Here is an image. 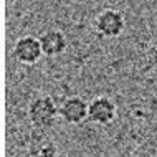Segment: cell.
<instances>
[{
    "instance_id": "cell-2",
    "label": "cell",
    "mask_w": 157,
    "mask_h": 157,
    "mask_svg": "<svg viewBox=\"0 0 157 157\" xmlns=\"http://www.w3.org/2000/svg\"><path fill=\"white\" fill-rule=\"evenodd\" d=\"M94 28L98 35L103 38H116L119 36L126 28V18L119 10L106 8L96 17Z\"/></svg>"
},
{
    "instance_id": "cell-4",
    "label": "cell",
    "mask_w": 157,
    "mask_h": 157,
    "mask_svg": "<svg viewBox=\"0 0 157 157\" xmlns=\"http://www.w3.org/2000/svg\"><path fill=\"white\" fill-rule=\"evenodd\" d=\"M117 108L114 101L108 96H98L90 101V111H88V121L98 126H108L116 119Z\"/></svg>"
},
{
    "instance_id": "cell-1",
    "label": "cell",
    "mask_w": 157,
    "mask_h": 157,
    "mask_svg": "<svg viewBox=\"0 0 157 157\" xmlns=\"http://www.w3.org/2000/svg\"><path fill=\"white\" fill-rule=\"evenodd\" d=\"M27 116L32 127L38 131H48L60 117V106L50 96H38L28 104Z\"/></svg>"
},
{
    "instance_id": "cell-7",
    "label": "cell",
    "mask_w": 157,
    "mask_h": 157,
    "mask_svg": "<svg viewBox=\"0 0 157 157\" xmlns=\"http://www.w3.org/2000/svg\"><path fill=\"white\" fill-rule=\"evenodd\" d=\"M32 157H60V151H58V147L53 142L45 141L40 146H36V149L32 154Z\"/></svg>"
},
{
    "instance_id": "cell-6",
    "label": "cell",
    "mask_w": 157,
    "mask_h": 157,
    "mask_svg": "<svg viewBox=\"0 0 157 157\" xmlns=\"http://www.w3.org/2000/svg\"><path fill=\"white\" fill-rule=\"evenodd\" d=\"M38 38H40V45H41V50H43V56L55 58L66 52L68 41L65 33L60 30H48L41 33Z\"/></svg>"
},
{
    "instance_id": "cell-3",
    "label": "cell",
    "mask_w": 157,
    "mask_h": 157,
    "mask_svg": "<svg viewBox=\"0 0 157 157\" xmlns=\"http://www.w3.org/2000/svg\"><path fill=\"white\" fill-rule=\"evenodd\" d=\"M12 55L22 65H35L43 56V50L40 45V38L33 35H23L15 41Z\"/></svg>"
},
{
    "instance_id": "cell-5",
    "label": "cell",
    "mask_w": 157,
    "mask_h": 157,
    "mask_svg": "<svg viewBox=\"0 0 157 157\" xmlns=\"http://www.w3.org/2000/svg\"><path fill=\"white\" fill-rule=\"evenodd\" d=\"M88 111L90 103L86 99H83L81 96H70L60 106V117L66 124L76 126L88 119Z\"/></svg>"
}]
</instances>
